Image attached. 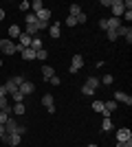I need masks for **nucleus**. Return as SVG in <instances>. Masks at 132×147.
Here are the masks:
<instances>
[{"instance_id": "obj_1", "label": "nucleus", "mask_w": 132, "mask_h": 147, "mask_svg": "<svg viewBox=\"0 0 132 147\" xmlns=\"http://www.w3.org/2000/svg\"><path fill=\"white\" fill-rule=\"evenodd\" d=\"M22 81H26L24 77H11V79L5 81V88H7V94H16L18 88L22 86Z\"/></svg>"}, {"instance_id": "obj_2", "label": "nucleus", "mask_w": 132, "mask_h": 147, "mask_svg": "<svg viewBox=\"0 0 132 147\" xmlns=\"http://www.w3.org/2000/svg\"><path fill=\"white\" fill-rule=\"evenodd\" d=\"M99 88V79L97 77H88L86 84L82 86V94H86V97H90V94H95V90Z\"/></svg>"}, {"instance_id": "obj_3", "label": "nucleus", "mask_w": 132, "mask_h": 147, "mask_svg": "<svg viewBox=\"0 0 132 147\" xmlns=\"http://www.w3.org/2000/svg\"><path fill=\"white\" fill-rule=\"evenodd\" d=\"M0 51H2L5 55H16V53H18V46H16L13 40L7 37V40H0Z\"/></svg>"}, {"instance_id": "obj_4", "label": "nucleus", "mask_w": 132, "mask_h": 147, "mask_svg": "<svg viewBox=\"0 0 132 147\" xmlns=\"http://www.w3.org/2000/svg\"><path fill=\"white\" fill-rule=\"evenodd\" d=\"M82 68H84V57H82V55H75V57H73V61H70V68H68L70 75L79 73Z\"/></svg>"}, {"instance_id": "obj_5", "label": "nucleus", "mask_w": 132, "mask_h": 147, "mask_svg": "<svg viewBox=\"0 0 132 147\" xmlns=\"http://www.w3.org/2000/svg\"><path fill=\"white\" fill-rule=\"evenodd\" d=\"M110 9H112V18H119V16H123V0H110Z\"/></svg>"}, {"instance_id": "obj_6", "label": "nucleus", "mask_w": 132, "mask_h": 147, "mask_svg": "<svg viewBox=\"0 0 132 147\" xmlns=\"http://www.w3.org/2000/svg\"><path fill=\"white\" fill-rule=\"evenodd\" d=\"M2 141H5L7 145H11V147H18L20 143H22V136H20V134H5V136H2Z\"/></svg>"}, {"instance_id": "obj_7", "label": "nucleus", "mask_w": 132, "mask_h": 147, "mask_svg": "<svg viewBox=\"0 0 132 147\" xmlns=\"http://www.w3.org/2000/svg\"><path fill=\"white\" fill-rule=\"evenodd\" d=\"M126 141H132V129L123 127L117 132V143H126Z\"/></svg>"}, {"instance_id": "obj_8", "label": "nucleus", "mask_w": 132, "mask_h": 147, "mask_svg": "<svg viewBox=\"0 0 132 147\" xmlns=\"http://www.w3.org/2000/svg\"><path fill=\"white\" fill-rule=\"evenodd\" d=\"M114 101L117 103H126V105H132V97L130 94H126V92H114Z\"/></svg>"}, {"instance_id": "obj_9", "label": "nucleus", "mask_w": 132, "mask_h": 147, "mask_svg": "<svg viewBox=\"0 0 132 147\" xmlns=\"http://www.w3.org/2000/svg\"><path fill=\"white\" fill-rule=\"evenodd\" d=\"M51 16H53V13H51V9H46V7H44L42 11H38V13H35V18H38V22H46V24H49Z\"/></svg>"}, {"instance_id": "obj_10", "label": "nucleus", "mask_w": 132, "mask_h": 147, "mask_svg": "<svg viewBox=\"0 0 132 147\" xmlns=\"http://www.w3.org/2000/svg\"><path fill=\"white\" fill-rule=\"evenodd\" d=\"M42 103L46 105V110H49L51 114L55 112V101H53V94H44V97H42Z\"/></svg>"}, {"instance_id": "obj_11", "label": "nucleus", "mask_w": 132, "mask_h": 147, "mask_svg": "<svg viewBox=\"0 0 132 147\" xmlns=\"http://www.w3.org/2000/svg\"><path fill=\"white\" fill-rule=\"evenodd\" d=\"M18 90L22 92V94H31V92L35 90V84H33V81H22V86H20Z\"/></svg>"}, {"instance_id": "obj_12", "label": "nucleus", "mask_w": 132, "mask_h": 147, "mask_svg": "<svg viewBox=\"0 0 132 147\" xmlns=\"http://www.w3.org/2000/svg\"><path fill=\"white\" fill-rule=\"evenodd\" d=\"M29 49H33L35 53H38V51H42V37H40V35L31 37V46H29Z\"/></svg>"}, {"instance_id": "obj_13", "label": "nucleus", "mask_w": 132, "mask_h": 147, "mask_svg": "<svg viewBox=\"0 0 132 147\" xmlns=\"http://www.w3.org/2000/svg\"><path fill=\"white\" fill-rule=\"evenodd\" d=\"M24 33H26L29 37H35V35L40 33V31H38V22H35V24H26V26H24Z\"/></svg>"}, {"instance_id": "obj_14", "label": "nucleus", "mask_w": 132, "mask_h": 147, "mask_svg": "<svg viewBox=\"0 0 132 147\" xmlns=\"http://www.w3.org/2000/svg\"><path fill=\"white\" fill-rule=\"evenodd\" d=\"M49 33L53 40H57V37L62 35V29H60V24H49Z\"/></svg>"}, {"instance_id": "obj_15", "label": "nucleus", "mask_w": 132, "mask_h": 147, "mask_svg": "<svg viewBox=\"0 0 132 147\" xmlns=\"http://www.w3.org/2000/svg\"><path fill=\"white\" fill-rule=\"evenodd\" d=\"M108 22V31H117L121 26V20L119 18H110V20H106Z\"/></svg>"}, {"instance_id": "obj_16", "label": "nucleus", "mask_w": 132, "mask_h": 147, "mask_svg": "<svg viewBox=\"0 0 132 147\" xmlns=\"http://www.w3.org/2000/svg\"><path fill=\"white\" fill-rule=\"evenodd\" d=\"M20 33H22V31H20L18 24H11V26H9V40H16V37H20Z\"/></svg>"}, {"instance_id": "obj_17", "label": "nucleus", "mask_w": 132, "mask_h": 147, "mask_svg": "<svg viewBox=\"0 0 132 147\" xmlns=\"http://www.w3.org/2000/svg\"><path fill=\"white\" fill-rule=\"evenodd\" d=\"M20 53H22V59H35V55H38L33 49H24V51H20Z\"/></svg>"}, {"instance_id": "obj_18", "label": "nucleus", "mask_w": 132, "mask_h": 147, "mask_svg": "<svg viewBox=\"0 0 132 147\" xmlns=\"http://www.w3.org/2000/svg\"><path fill=\"white\" fill-rule=\"evenodd\" d=\"M42 75H44V79H51V77H55V70L51 66H42Z\"/></svg>"}, {"instance_id": "obj_19", "label": "nucleus", "mask_w": 132, "mask_h": 147, "mask_svg": "<svg viewBox=\"0 0 132 147\" xmlns=\"http://www.w3.org/2000/svg\"><path fill=\"white\" fill-rule=\"evenodd\" d=\"M11 112H13V114H18V117H22V114L26 112V110H24V103H16Z\"/></svg>"}, {"instance_id": "obj_20", "label": "nucleus", "mask_w": 132, "mask_h": 147, "mask_svg": "<svg viewBox=\"0 0 132 147\" xmlns=\"http://www.w3.org/2000/svg\"><path fill=\"white\" fill-rule=\"evenodd\" d=\"M101 129H104V132H110V129H114V127H112V121H110V119H104V123H101Z\"/></svg>"}, {"instance_id": "obj_21", "label": "nucleus", "mask_w": 132, "mask_h": 147, "mask_svg": "<svg viewBox=\"0 0 132 147\" xmlns=\"http://www.w3.org/2000/svg\"><path fill=\"white\" fill-rule=\"evenodd\" d=\"M31 9H33V13H38V11H42V9H44V5H42V0H35V2H31Z\"/></svg>"}, {"instance_id": "obj_22", "label": "nucleus", "mask_w": 132, "mask_h": 147, "mask_svg": "<svg viewBox=\"0 0 132 147\" xmlns=\"http://www.w3.org/2000/svg\"><path fill=\"white\" fill-rule=\"evenodd\" d=\"M79 13H82V7L79 5H70V16H73V18H77Z\"/></svg>"}, {"instance_id": "obj_23", "label": "nucleus", "mask_w": 132, "mask_h": 147, "mask_svg": "<svg viewBox=\"0 0 132 147\" xmlns=\"http://www.w3.org/2000/svg\"><path fill=\"white\" fill-rule=\"evenodd\" d=\"M112 81H114V77H112V75H104V77L99 79V84H106V86H110Z\"/></svg>"}, {"instance_id": "obj_24", "label": "nucleus", "mask_w": 132, "mask_h": 147, "mask_svg": "<svg viewBox=\"0 0 132 147\" xmlns=\"http://www.w3.org/2000/svg\"><path fill=\"white\" fill-rule=\"evenodd\" d=\"M24 20H26V24H35V22H38V18H35V13H33V11H31V13H26V18H24Z\"/></svg>"}, {"instance_id": "obj_25", "label": "nucleus", "mask_w": 132, "mask_h": 147, "mask_svg": "<svg viewBox=\"0 0 132 147\" xmlns=\"http://www.w3.org/2000/svg\"><path fill=\"white\" fill-rule=\"evenodd\" d=\"M93 110L95 112H104V101H93Z\"/></svg>"}, {"instance_id": "obj_26", "label": "nucleus", "mask_w": 132, "mask_h": 147, "mask_svg": "<svg viewBox=\"0 0 132 147\" xmlns=\"http://www.w3.org/2000/svg\"><path fill=\"white\" fill-rule=\"evenodd\" d=\"M11 97H13V101H16V103H22V99H24V94H22V92H16V94H11Z\"/></svg>"}, {"instance_id": "obj_27", "label": "nucleus", "mask_w": 132, "mask_h": 147, "mask_svg": "<svg viewBox=\"0 0 132 147\" xmlns=\"http://www.w3.org/2000/svg\"><path fill=\"white\" fill-rule=\"evenodd\" d=\"M128 29H130V26H123V24H121L119 29H117V35H119V37H123V35L128 33Z\"/></svg>"}, {"instance_id": "obj_28", "label": "nucleus", "mask_w": 132, "mask_h": 147, "mask_svg": "<svg viewBox=\"0 0 132 147\" xmlns=\"http://www.w3.org/2000/svg\"><path fill=\"white\" fill-rule=\"evenodd\" d=\"M29 9H31V2L22 0V2H20V11H29Z\"/></svg>"}, {"instance_id": "obj_29", "label": "nucleus", "mask_w": 132, "mask_h": 147, "mask_svg": "<svg viewBox=\"0 0 132 147\" xmlns=\"http://www.w3.org/2000/svg\"><path fill=\"white\" fill-rule=\"evenodd\" d=\"M108 33V40L110 42H114V40H119V35H117V31H106Z\"/></svg>"}, {"instance_id": "obj_30", "label": "nucleus", "mask_w": 132, "mask_h": 147, "mask_svg": "<svg viewBox=\"0 0 132 147\" xmlns=\"http://www.w3.org/2000/svg\"><path fill=\"white\" fill-rule=\"evenodd\" d=\"M7 119H9V112L0 110V123H2V125H5V123H7Z\"/></svg>"}, {"instance_id": "obj_31", "label": "nucleus", "mask_w": 132, "mask_h": 147, "mask_svg": "<svg viewBox=\"0 0 132 147\" xmlns=\"http://www.w3.org/2000/svg\"><path fill=\"white\" fill-rule=\"evenodd\" d=\"M75 20H77V24H84V22H86V20H88V18H86V13H84V11H82V13H79V16H77V18H75Z\"/></svg>"}, {"instance_id": "obj_32", "label": "nucleus", "mask_w": 132, "mask_h": 147, "mask_svg": "<svg viewBox=\"0 0 132 147\" xmlns=\"http://www.w3.org/2000/svg\"><path fill=\"white\" fill-rule=\"evenodd\" d=\"M46 57H49V53H46V51H38V55H35V59H46Z\"/></svg>"}, {"instance_id": "obj_33", "label": "nucleus", "mask_w": 132, "mask_h": 147, "mask_svg": "<svg viewBox=\"0 0 132 147\" xmlns=\"http://www.w3.org/2000/svg\"><path fill=\"white\" fill-rule=\"evenodd\" d=\"M9 108V103H7V97H2L0 99V110H7Z\"/></svg>"}, {"instance_id": "obj_34", "label": "nucleus", "mask_w": 132, "mask_h": 147, "mask_svg": "<svg viewBox=\"0 0 132 147\" xmlns=\"http://www.w3.org/2000/svg\"><path fill=\"white\" fill-rule=\"evenodd\" d=\"M66 24H68V26H75V24H77V20L73 18V16H68V18H66Z\"/></svg>"}, {"instance_id": "obj_35", "label": "nucleus", "mask_w": 132, "mask_h": 147, "mask_svg": "<svg viewBox=\"0 0 132 147\" xmlns=\"http://www.w3.org/2000/svg\"><path fill=\"white\" fill-rule=\"evenodd\" d=\"M106 20H108V18L99 20V26H101V29H104V31H108V22H106Z\"/></svg>"}, {"instance_id": "obj_36", "label": "nucleus", "mask_w": 132, "mask_h": 147, "mask_svg": "<svg viewBox=\"0 0 132 147\" xmlns=\"http://www.w3.org/2000/svg\"><path fill=\"white\" fill-rule=\"evenodd\" d=\"M123 37H126V42L130 44V42H132V29H128V33H126V35H123Z\"/></svg>"}, {"instance_id": "obj_37", "label": "nucleus", "mask_w": 132, "mask_h": 147, "mask_svg": "<svg viewBox=\"0 0 132 147\" xmlns=\"http://www.w3.org/2000/svg\"><path fill=\"white\" fill-rule=\"evenodd\" d=\"M44 29H49V24L46 22H38V31H44Z\"/></svg>"}, {"instance_id": "obj_38", "label": "nucleus", "mask_w": 132, "mask_h": 147, "mask_svg": "<svg viewBox=\"0 0 132 147\" xmlns=\"http://www.w3.org/2000/svg\"><path fill=\"white\" fill-rule=\"evenodd\" d=\"M117 147H132V141H126V143H117Z\"/></svg>"}, {"instance_id": "obj_39", "label": "nucleus", "mask_w": 132, "mask_h": 147, "mask_svg": "<svg viewBox=\"0 0 132 147\" xmlns=\"http://www.w3.org/2000/svg\"><path fill=\"white\" fill-rule=\"evenodd\" d=\"M49 81H51V84H53V86H60V77H51Z\"/></svg>"}, {"instance_id": "obj_40", "label": "nucleus", "mask_w": 132, "mask_h": 147, "mask_svg": "<svg viewBox=\"0 0 132 147\" xmlns=\"http://www.w3.org/2000/svg\"><path fill=\"white\" fill-rule=\"evenodd\" d=\"M2 97H7V88L5 86H0V99H2Z\"/></svg>"}, {"instance_id": "obj_41", "label": "nucleus", "mask_w": 132, "mask_h": 147, "mask_svg": "<svg viewBox=\"0 0 132 147\" xmlns=\"http://www.w3.org/2000/svg\"><path fill=\"white\" fill-rule=\"evenodd\" d=\"M123 16H126V20H128V22L132 20V11H123Z\"/></svg>"}, {"instance_id": "obj_42", "label": "nucleus", "mask_w": 132, "mask_h": 147, "mask_svg": "<svg viewBox=\"0 0 132 147\" xmlns=\"http://www.w3.org/2000/svg\"><path fill=\"white\" fill-rule=\"evenodd\" d=\"M2 136H5V125L0 123V138H2Z\"/></svg>"}, {"instance_id": "obj_43", "label": "nucleus", "mask_w": 132, "mask_h": 147, "mask_svg": "<svg viewBox=\"0 0 132 147\" xmlns=\"http://www.w3.org/2000/svg\"><path fill=\"white\" fill-rule=\"evenodd\" d=\"M5 20V9H0V22Z\"/></svg>"}, {"instance_id": "obj_44", "label": "nucleus", "mask_w": 132, "mask_h": 147, "mask_svg": "<svg viewBox=\"0 0 132 147\" xmlns=\"http://www.w3.org/2000/svg\"><path fill=\"white\" fill-rule=\"evenodd\" d=\"M88 147H97V145H88Z\"/></svg>"}, {"instance_id": "obj_45", "label": "nucleus", "mask_w": 132, "mask_h": 147, "mask_svg": "<svg viewBox=\"0 0 132 147\" xmlns=\"http://www.w3.org/2000/svg\"><path fill=\"white\" fill-rule=\"evenodd\" d=\"M0 66H2V59H0Z\"/></svg>"}]
</instances>
